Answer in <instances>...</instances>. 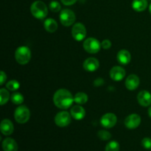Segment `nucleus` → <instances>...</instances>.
Instances as JSON below:
<instances>
[{
  "instance_id": "393cba45",
  "label": "nucleus",
  "mask_w": 151,
  "mask_h": 151,
  "mask_svg": "<svg viewBox=\"0 0 151 151\" xmlns=\"http://www.w3.org/2000/svg\"><path fill=\"white\" fill-rule=\"evenodd\" d=\"M20 87V83L16 80H12L6 83V88L10 91H16Z\"/></svg>"
},
{
  "instance_id": "20e7f679",
  "label": "nucleus",
  "mask_w": 151,
  "mask_h": 151,
  "mask_svg": "<svg viewBox=\"0 0 151 151\" xmlns=\"http://www.w3.org/2000/svg\"><path fill=\"white\" fill-rule=\"evenodd\" d=\"M30 117V111L29 109L25 106H19L16 108L14 113V118L16 122L19 124H24Z\"/></svg>"
},
{
  "instance_id": "aec40b11",
  "label": "nucleus",
  "mask_w": 151,
  "mask_h": 151,
  "mask_svg": "<svg viewBox=\"0 0 151 151\" xmlns=\"http://www.w3.org/2000/svg\"><path fill=\"white\" fill-rule=\"evenodd\" d=\"M132 7L135 11L142 12L147 7V0H134L132 2Z\"/></svg>"
},
{
  "instance_id": "b1692460",
  "label": "nucleus",
  "mask_w": 151,
  "mask_h": 151,
  "mask_svg": "<svg viewBox=\"0 0 151 151\" xmlns=\"http://www.w3.org/2000/svg\"><path fill=\"white\" fill-rule=\"evenodd\" d=\"M105 151H119V144L116 141H111L106 145Z\"/></svg>"
},
{
  "instance_id": "5701e85b",
  "label": "nucleus",
  "mask_w": 151,
  "mask_h": 151,
  "mask_svg": "<svg viewBox=\"0 0 151 151\" xmlns=\"http://www.w3.org/2000/svg\"><path fill=\"white\" fill-rule=\"evenodd\" d=\"M10 99V94L5 88H1L0 90V103L1 106H4Z\"/></svg>"
},
{
  "instance_id": "ddd939ff",
  "label": "nucleus",
  "mask_w": 151,
  "mask_h": 151,
  "mask_svg": "<svg viewBox=\"0 0 151 151\" xmlns=\"http://www.w3.org/2000/svg\"><path fill=\"white\" fill-rule=\"evenodd\" d=\"M125 71L119 66H114L110 71V78L114 81H120L125 78Z\"/></svg>"
},
{
  "instance_id": "a211bd4d",
  "label": "nucleus",
  "mask_w": 151,
  "mask_h": 151,
  "mask_svg": "<svg viewBox=\"0 0 151 151\" xmlns=\"http://www.w3.org/2000/svg\"><path fill=\"white\" fill-rule=\"evenodd\" d=\"M2 148L4 151H18L19 147L13 139L6 138L2 142Z\"/></svg>"
},
{
  "instance_id": "9b49d317",
  "label": "nucleus",
  "mask_w": 151,
  "mask_h": 151,
  "mask_svg": "<svg viewBox=\"0 0 151 151\" xmlns=\"http://www.w3.org/2000/svg\"><path fill=\"white\" fill-rule=\"evenodd\" d=\"M137 100L140 106L143 107H147L151 105V94L149 91L143 90L137 95Z\"/></svg>"
},
{
  "instance_id": "39448f33",
  "label": "nucleus",
  "mask_w": 151,
  "mask_h": 151,
  "mask_svg": "<svg viewBox=\"0 0 151 151\" xmlns=\"http://www.w3.org/2000/svg\"><path fill=\"white\" fill-rule=\"evenodd\" d=\"M101 44L97 39L94 38H88L84 41L83 48L87 52L91 54H96L101 48Z\"/></svg>"
},
{
  "instance_id": "c85d7f7f",
  "label": "nucleus",
  "mask_w": 151,
  "mask_h": 151,
  "mask_svg": "<svg viewBox=\"0 0 151 151\" xmlns=\"http://www.w3.org/2000/svg\"><path fill=\"white\" fill-rule=\"evenodd\" d=\"M101 47H102V48H103L104 50H108V49H110L111 47V42L110 40H109V39L103 40L101 43Z\"/></svg>"
},
{
  "instance_id": "2eb2a0df",
  "label": "nucleus",
  "mask_w": 151,
  "mask_h": 151,
  "mask_svg": "<svg viewBox=\"0 0 151 151\" xmlns=\"http://www.w3.org/2000/svg\"><path fill=\"white\" fill-rule=\"evenodd\" d=\"M0 130H1V134H4V135H11L13 133V131H14L13 124L12 123L10 119H3L1 122V125H0Z\"/></svg>"
},
{
  "instance_id": "f03ea898",
  "label": "nucleus",
  "mask_w": 151,
  "mask_h": 151,
  "mask_svg": "<svg viewBox=\"0 0 151 151\" xmlns=\"http://www.w3.org/2000/svg\"><path fill=\"white\" fill-rule=\"evenodd\" d=\"M30 11L32 16L38 19H43L48 14V9L45 3L41 1H35L30 7Z\"/></svg>"
},
{
  "instance_id": "6e6552de",
  "label": "nucleus",
  "mask_w": 151,
  "mask_h": 151,
  "mask_svg": "<svg viewBox=\"0 0 151 151\" xmlns=\"http://www.w3.org/2000/svg\"><path fill=\"white\" fill-rule=\"evenodd\" d=\"M71 114L66 111H63L56 114L55 117V122L60 128L66 127L71 123Z\"/></svg>"
},
{
  "instance_id": "7ed1b4c3",
  "label": "nucleus",
  "mask_w": 151,
  "mask_h": 151,
  "mask_svg": "<svg viewBox=\"0 0 151 151\" xmlns=\"http://www.w3.org/2000/svg\"><path fill=\"white\" fill-rule=\"evenodd\" d=\"M15 58L19 64H27L29 63L31 59L30 50L26 46H22V47H18L15 52Z\"/></svg>"
},
{
  "instance_id": "423d86ee",
  "label": "nucleus",
  "mask_w": 151,
  "mask_h": 151,
  "mask_svg": "<svg viewBox=\"0 0 151 151\" xmlns=\"http://www.w3.org/2000/svg\"><path fill=\"white\" fill-rule=\"evenodd\" d=\"M59 18H60V23L65 27H69L72 25L76 19L75 13L69 9H64L61 10Z\"/></svg>"
},
{
  "instance_id": "f8f14e48",
  "label": "nucleus",
  "mask_w": 151,
  "mask_h": 151,
  "mask_svg": "<svg viewBox=\"0 0 151 151\" xmlns=\"http://www.w3.org/2000/svg\"><path fill=\"white\" fill-rule=\"evenodd\" d=\"M83 66L86 71L92 72L98 69L100 63H99V60L94 58H88L83 62Z\"/></svg>"
},
{
  "instance_id": "4468645a",
  "label": "nucleus",
  "mask_w": 151,
  "mask_h": 151,
  "mask_svg": "<svg viewBox=\"0 0 151 151\" xmlns=\"http://www.w3.org/2000/svg\"><path fill=\"white\" fill-rule=\"evenodd\" d=\"M139 83L140 81L139 77L134 74L130 75L125 80V86L130 91H134L137 89L139 86Z\"/></svg>"
},
{
  "instance_id": "f257e3e1",
  "label": "nucleus",
  "mask_w": 151,
  "mask_h": 151,
  "mask_svg": "<svg viewBox=\"0 0 151 151\" xmlns=\"http://www.w3.org/2000/svg\"><path fill=\"white\" fill-rule=\"evenodd\" d=\"M53 102L58 109L65 110L70 108L75 101L70 91L65 88H60L54 94Z\"/></svg>"
},
{
  "instance_id": "4be33fe9",
  "label": "nucleus",
  "mask_w": 151,
  "mask_h": 151,
  "mask_svg": "<svg viewBox=\"0 0 151 151\" xmlns=\"http://www.w3.org/2000/svg\"><path fill=\"white\" fill-rule=\"evenodd\" d=\"M12 103L16 105H21L24 102V97L21 93L19 92H14L12 94L10 97Z\"/></svg>"
},
{
  "instance_id": "7c9ffc66",
  "label": "nucleus",
  "mask_w": 151,
  "mask_h": 151,
  "mask_svg": "<svg viewBox=\"0 0 151 151\" xmlns=\"http://www.w3.org/2000/svg\"><path fill=\"white\" fill-rule=\"evenodd\" d=\"M61 2L63 3L64 5L66 6H69V5H72V4H75V2H77L78 0H60Z\"/></svg>"
},
{
  "instance_id": "72a5a7b5",
  "label": "nucleus",
  "mask_w": 151,
  "mask_h": 151,
  "mask_svg": "<svg viewBox=\"0 0 151 151\" xmlns=\"http://www.w3.org/2000/svg\"><path fill=\"white\" fill-rule=\"evenodd\" d=\"M150 1H151V0H150Z\"/></svg>"
},
{
  "instance_id": "2f4dec72",
  "label": "nucleus",
  "mask_w": 151,
  "mask_h": 151,
  "mask_svg": "<svg viewBox=\"0 0 151 151\" xmlns=\"http://www.w3.org/2000/svg\"><path fill=\"white\" fill-rule=\"evenodd\" d=\"M147 113H148L149 116L151 118V106L148 109V111H147Z\"/></svg>"
},
{
  "instance_id": "6ab92c4d",
  "label": "nucleus",
  "mask_w": 151,
  "mask_h": 151,
  "mask_svg": "<svg viewBox=\"0 0 151 151\" xmlns=\"http://www.w3.org/2000/svg\"><path fill=\"white\" fill-rule=\"evenodd\" d=\"M44 27L45 28L46 31L48 32L52 33L55 32L58 29V23L55 19H47L44 22Z\"/></svg>"
},
{
  "instance_id": "c756f323",
  "label": "nucleus",
  "mask_w": 151,
  "mask_h": 151,
  "mask_svg": "<svg viewBox=\"0 0 151 151\" xmlns=\"http://www.w3.org/2000/svg\"><path fill=\"white\" fill-rule=\"evenodd\" d=\"M0 77H1V80H0V85L2 86L3 84L5 83L6 80H7V75H6V74L4 73L3 71H1V72H0Z\"/></svg>"
},
{
  "instance_id": "dca6fc26",
  "label": "nucleus",
  "mask_w": 151,
  "mask_h": 151,
  "mask_svg": "<svg viewBox=\"0 0 151 151\" xmlns=\"http://www.w3.org/2000/svg\"><path fill=\"white\" fill-rule=\"evenodd\" d=\"M71 116L76 120H81L83 119L86 116V111L84 108L80 105H76L74 106L71 109Z\"/></svg>"
},
{
  "instance_id": "473e14b6",
  "label": "nucleus",
  "mask_w": 151,
  "mask_h": 151,
  "mask_svg": "<svg viewBox=\"0 0 151 151\" xmlns=\"http://www.w3.org/2000/svg\"><path fill=\"white\" fill-rule=\"evenodd\" d=\"M149 11H150V13L151 14V4H150V7H149Z\"/></svg>"
},
{
  "instance_id": "1a4fd4ad",
  "label": "nucleus",
  "mask_w": 151,
  "mask_h": 151,
  "mask_svg": "<svg viewBox=\"0 0 151 151\" xmlns=\"http://www.w3.org/2000/svg\"><path fill=\"white\" fill-rule=\"evenodd\" d=\"M117 122V117L113 113H107L103 115L100 119V124L105 128H111Z\"/></svg>"
},
{
  "instance_id": "412c9836",
  "label": "nucleus",
  "mask_w": 151,
  "mask_h": 151,
  "mask_svg": "<svg viewBox=\"0 0 151 151\" xmlns=\"http://www.w3.org/2000/svg\"><path fill=\"white\" fill-rule=\"evenodd\" d=\"M88 100V95L84 92H78L74 97V101L78 105H83L87 103Z\"/></svg>"
},
{
  "instance_id": "9d476101",
  "label": "nucleus",
  "mask_w": 151,
  "mask_h": 151,
  "mask_svg": "<svg viewBox=\"0 0 151 151\" xmlns=\"http://www.w3.org/2000/svg\"><path fill=\"white\" fill-rule=\"evenodd\" d=\"M124 123L128 129H136L141 124V117L139 114H132L125 118Z\"/></svg>"
},
{
  "instance_id": "a878e982",
  "label": "nucleus",
  "mask_w": 151,
  "mask_h": 151,
  "mask_svg": "<svg viewBox=\"0 0 151 151\" xmlns=\"http://www.w3.org/2000/svg\"><path fill=\"white\" fill-rule=\"evenodd\" d=\"M97 137L100 139L103 140V141H107L111 138V134L106 130H101L97 133Z\"/></svg>"
},
{
  "instance_id": "cd10ccee",
  "label": "nucleus",
  "mask_w": 151,
  "mask_h": 151,
  "mask_svg": "<svg viewBox=\"0 0 151 151\" xmlns=\"http://www.w3.org/2000/svg\"><path fill=\"white\" fill-rule=\"evenodd\" d=\"M142 145L147 150H151V139L145 137L142 140Z\"/></svg>"
},
{
  "instance_id": "f3484780",
  "label": "nucleus",
  "mask_w": 151,
  "mask_h": 151,
  "mask_svg": "<svg viewBox=\"0 0 151 151\" xmlns=\"http://www.w3.org/2000/svg\"><path fill=\"white\" fill-rule=\"evenodd\" d=\"M118 62L122 65H127L131 62V53L126 50H121L118 52L116 55Z\"/></svg>"
},
{
  "instance_id": "0eeeda50",
  "label": "nucleus",
  "mask_w": 151,
  "mask_h": 151,
  "mask_svg": "<svg viewBox=\"0 0 151 151\" xmlns=\"http://www.w3.org/2000/svg\"><path fill=\"white\" fill-rule=\"evenodd\" d=\"M72 35L77 41H81L86 36V27L81 23H76L72 28Z\"/></svg>"
},
{
  "instance_id": "bb28decb",
  "label": "nucleus",
  "mask_w": 151,
  "mask_h": 151,
  "mask_svg": "<svg viewBox=\"0 0 151 151\" xmlns=\"http://www.w3.org/2000/svg\"><path fill=\"white\" fill-rule=\"evenodd\" d=\"M50 8L52 12L57 13L59 12L61 9V6H60V3L57 1H52L50 4Z\"/></svg>"
}]
</instances>
